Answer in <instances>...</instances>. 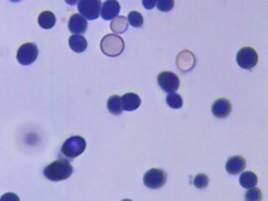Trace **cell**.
<instances>
[{
	"instance_id": "cell-2",
	"label": "cell",
	"mask_w": 268,
	"mask_h": 201,
	"mask_svg": "<svg viewBox=\"0 0 268 201\" xmlns=\"http://www.w3.org/2000/svg\"><path fill=\"white\" fill-rule=\"evenodd\" d=\"M100 48L108 56L115 58L124 51L125 43L120 36L110 34L102 38L100 42Z\"/></svg>"
},
{
	"instance_id": "cell-17",
	"label": "cell",
	"mask_w": 268,
	"mask_h": 201,
	"mask_svg": "<svg viewBox=\"0 0 268 201\" xmlns=\"http://www.w3.org/2000/svg\"><path fill=\"white\" fill-rule=\"evenodd\" d=\"M128 28V21L126 17L118 16L111 22L110 28L112 31L116 34H122L126 31Z\"/></svg>"
},
{
	"instance_id": "cell-3",
	"label": "cell",
	"mask_w": 268,
	"mask_h": 201,
	"mask_svg": "<svg viewBox=\"0 0 268 201\" xmlns=\"http://www.w3.org/2000/svg\"><path fill=\"white\" fill-rule=\"evenodd\" d=\"M38 55V50L36 44L33 42H28L22 44L17 52V60L23 65H29L34 62Z\"/></svg>"
},
{
	"instance_id": "cell-21",
	"label": "cell",
	"mask_w": 268,
	"mask_h": 201,
	"mask_svg": "<svg viewBox=\"0 0 268 201\" xmlns=\"http://www.w3.org/2000/svg\"><path fill=\"white\" fill-rule=\"evenodd\" d=\"M128 19L130 24L133 27L140 28L144 24L143 17L137 11H132L128 16Z\"/></svg>"
},
{
	"instance_id": "cell-25",
	"label": "cell",
	"mask_w": 268,
	"mask_h": 201,
	"mask_svg": "<svg viewBox=\"0 0 268 201\" xmlns=\"http://www.w3.org/2000/svg\"><path fill=\"white\" fill-rule=\"evenodd\" d=\"M0 201H20L19 197L14 193H6L0 198Z\"/></svg>"
},
{
	"instance_id": "cell-19",
	"label": "cell",
	"mask_w": 268,
	"mask_h": 201,
	"mask_svg": "<svg viewBox=\"0 0 268 201\" xmlns=\"http://www.w3.org/2000/svg\"><path fill=\"white\" fill-rule=\"evenodd\" d=\"M107 107L110 113L116 115L120 114L124 110L121 97L117 95L111 96L108 100Z\"/></svg>"
},
{
	"instance_id": "cell-24",
	"label": "cell",
	"mask_w": 268,
	"mask_h": 201,
	"mask_svg": "<svg viewBox=\"0 0 268 201\" xmlns=\"http://www.w3.org/2000/svg\"><path fill=\"white\" fill-rule=\"evenodd\" d=\"M174 5V2L173 0H160L157 2V6L159 10L168 12L170 10Z\"/></svg>"
},
{
	"instance_id": "cell-20",
	"label": "cell",
	"mask_w": 268,
	"mask_h": 201,
	"mask_svg": "<svg viewBox=\"0 0 268 201\" xmlns=\"http://www.w3.org/2000/svg\"><path fill=\"white\" fill-rule=\"evenodd\" d=\"M168 105L174 109L181 108L183 106V100L180 95L172 93L168 95L166 98Z\"/></svg>"
},
{
	"instance_id": "cell-13",
	"label": "cell",
	"mask_w": 268,
	"mask_h": 201,
	"mask_svg": "<svg viewBox=\"0 0 268 201\" xmlns=\"http://www.w3.org/2000/svg\"><path fill=\"white\" fill-rule=\"evenodd\" d=\"M122 109L132 111L138 108L141 104L139 96L134 93H128L121 97Z\"/></svg>"
},
{
	"instance_id": "cell-18",
	"label": "cell",
	"mask_w": 268,
	"mask_h": 201,
	"mask_svg": "<svg viewBox=\"0 0 268 201\" xmlns=\"http://www.w3.org/2000/svg\"><path fill=\"white\" fill-rule=\"evenodd\" d=\"M240 182L242 187L251 188H254L258 184V178L254 172H246L241 175Z\"/></svg>"
},
{
	"instance_id": "cell-16",
	"label": "cell",
	"mask_w": 268,
	"mask_h": 201,
	"mask_svg": "<svg viewBox=\"0 0 268 201\" xmlns=\"http://www.w3.org/2000/svg\"><path fill=\"white\" fill-rule=\"evenodd\" d=\"M38 24L44 29H50L54 27L56 22L54 14L49 10L44 11L38 18Z\"/></svg>"
},
{
	"instance_id": "cell-22",
	"label": "cell",
	"mask_w": 268,
	"mask_h": 201,
	"mask_svg": "<svg viewBox=\"0 0 268 201\" xmlns=\"http://www.w3.org/2000/svg\"><path fill=\"white\" fill-rule=\"evenodd\" d=\"M244 198L246 201H261L262 200V192L259 188H251L246 192Z\"/></svg>"
},
{
	"instance_id": "cell-11",
	"label": "cell",
	"mask_w": 268,
	"mask_h": 201,
	"mask_svg": "<svg viewBox=\"0 0 268 201\" xmlns=\"http://www.w3.org/2000/svg\"><path fill=\"white\" fill-rule=\"evenodd\" d=\"M88 22L80 14L72 15L68 22V28L74 34H84L86 30Z\"/></svg>"
},
{
	"instance_id": "cell-9",
	"label": "cell",
	"mask_w": 268,
	"mask_h": 201,
	"mask_svg": "<svg viewBox=\"0 0 268 201\" xmlns=\"http://www.w3.org/2000/svg\"><path fill=\"white\" fill-rule=\"evenodd\" d=\"M176 62L178 68L184 72L194 68L196 60L194 54L185 50L178 54Z\"/></svg>"
},
{
	"instance_id": "cell-10",
	"label": "cell",
	"mask_w": 268,
	"mask_h": 201,
	"mask_svg": "<svg viewBox=\"0 0 268 201\" xmlns=\"http://www.w3.org/2000/svg\"><path fill=\"white\" fill-rule=\"evenodd\" d=\"M231 108V103L228 99L220 98L212 105V112L217 118H225L230 113Z\"/></svg>"
},
{
	"instance_id": "cell-5",
	"label": "cell",
	"mask_w": 268,
	"mask_h": 201,
	"mask_svg": "<svg viewBox=\"0 0 268 201\" xmlns=\"http://www.w3.org/2000/svg\"><path fill=\"white\" fill-rule=\"evenodd\" d=\"M258 60V52L250 47L241 48L237 54V62L242 68L250 70L253 68Z\"/></svg>"
},
{
	"instance_id": "cell-8",
	"label": "cell",
	"mask_w": 268,
	"mask_h": 201,
	"mask_svg": "<svg viewBox=\"0 0 268 201\" xmlns=\"http://www.w3.org/2000/svg\"><path fill=\"white\" fill-rule=\"evenodd\" d=\"M166 174L161 170L152 169L148 172L144 177V182L148 187L156 189L161 188L166 183Z\"/></svg>"
},
{
	"instance_id": "cell-23",
	"label": "cell",
	"mask_w": 268,
	"mask_h": 201,
	"mask_svg": "<svg viewBox=\"0 0 268 201\" xmlns=\"http://www.w3.org/2000/svg\"><path fill=\"white\" fill-rule=\"evenodd\" d=\"M208 177L204 174H198L194 178V184L198 188L202 189L206 188L208 185Z\"/></svg>"
},
{
	"instance_id": "cell-26",
	"label": "cell",
	"mask_w": 268,
	"mask_h": 201,
	"mask_svg": "<svg viewBox=\"0 0 268 201\" xmlns=\"http://www.w3.org/2000/svg\"><path fill=\"white\" fill-rule=\"evenodd\" d=\"M144 6L148 10L152 9L154 7L157 1H142Z\"/></svg>"
},
{
	"instance_id": "cell-14",
	"label": "cell",
	"mask_w": 268,
	"mask_h": 201,
	"mask_svg": "<svg viewBox=\"0 0 268 201\" xmlns=\"http://www.w3.org/2000/svg\"><path fill=\"white\" fill-rule=\"evenodd\" d=\"M120 6L117 2H106L102 10V16L105 20H110L116 17L120 11Z\"/></svg>"
},
{
	"instance_id": "cell-4",
	"label": "cell",
	"mask_w": 268,
	"mask_h": 201,
	"mask_svg": "<svg viewBox=\"0 0 268 201\" xmlns=\"http://www.w3.org/2000/svg\"><path fill=\"white\" fill-rule=\"evenodd\" d=\"M86 146V142L83 138L74 136L64 142L62 151L66 157L74 158L83 152Z\"/></svg>"
},
{
	"instance_id": "cell-1",
	"label": "cell",
	"mask_w": 268,
	"mask_h": 201,
	"mask_svg": "<svg viewBox=\"0 0 268 201\" xmlns=\"http://www.w3.org/2000/svg\"><path fill=\"white\" fill-rule=\"evenodd\" d=\"M72 172V167L66 160H60L48 165L44 170V175L52 182L62 181L69 178Z\"/></svg>"
},
{
	"instance_id": "cell-7",
	"label": "cell",
	"mask_w": 268,
	"mask_h": 201,
	"mask_svg": "<svg viewBox=\"0 0 268 201\" xmlns=\"http://www.w3.org/2000/svg\"><path fill=\"white\" fill-rule=\"evenodd\" d=\"M158 80L162 90L167 93H174L177 91L180 86V78L170 72H163L160 74Z\"/></svg>"
},
{
	"instance_id": "cell-6",
	"label": "cell",
	"mask_w": 268,
	"mask_h": 201,
	"mask_svg": "<svg viewBox=\"0 0 268 201\" xmlns=\"http://www.w3.org/2000/svg\"><path fill=\"white\" fill-rule=\"evenodd\" d=\"M102 4L99 0H82L78 2V9L86 18L94 20L98 18Z\"/></svg>"
},
{
	"instance_id": "cell-12",
	"label": "cell",
	"mask_w": 268,
	"mask_h": 201,
	"mask_svg": "<svg viewBox=\"0 0 268 201\" xmlns=\"http://www.w3.org/2000/svg\"><path fill=\"white\" fill-rule=\"evenodd\" d=\"M246 166V161L240 156H234L229 158L226 164L227 172L232 174L242 172Z\"/></svg>"
},
{
	"instance_id": "cell-15",
	"label": "cell",
	"mask_w": 268,
	"mask_h": 201,
	"mask_svg": "<svg viewBox=\"0 0 268 201\" xmlns=\"http://www.w3.org/2000/svg\"><path fill=\"white\" fill-rule=\"evenodd\" d=\"M69 44L73 51L79 53L84 52L88 46L86 39L80 35L72 36L69 38Z\"/></svg>"
},
{
	"instance_id": "cell-27",
	"label": "cell",
	"mask_w": 268,
	"mask_h": 201,
	"mask_svg": "<svg viewBox=\"0 0 268 201\" xmlns=\"http://www.w3.org/2000/svg\"><path fill=\"white\" fill-rule=\"evenodd\" d=\"M122 201H132V200L129 199H125V200H122Z\"/></svg>"
}]
</instances>
